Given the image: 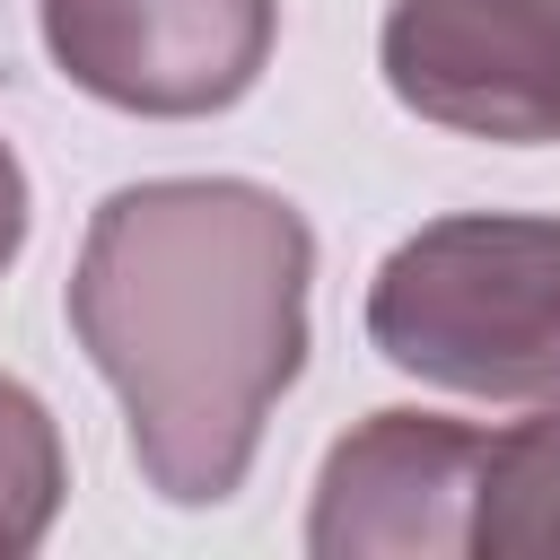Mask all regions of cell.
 <instances>
[{"label":"cell","mask_w":560,"mask_h":560,"mask_svg":"<svg viewBox=\"0 0 560 560\" xmlns=\"http://www.w3.org/2000/svg\"><path fill=\"white\" fill-rule=\"evenodd\" d=\"M306 219L245 175H158L96 201L70 332L122 402L131 455L158 499L219 508L271 402L306 368Z\"/></svg>","instance_id":"1"},{"label":"cell","mask_w":560,"mask_h":560,"mask_svg":"<svg viewBox=\"0 0 560 560\" xmlns=\"http://www.w3.org/2000/svg\"><path fill=\"white\" fill-rule=\"evenodd\" d=\"M368 341L446 394H560V219L464 210L429 219L368 280Z\"/></svg>","instance_id":"2"},{"label":"cell","mask_w":560,"mask_h":560,"mask_svg":"<svg viewBox=\"0 0 560 560\" xmlns=\"http://www.w3.org/2000/svg\"><path fill=\"white\" fill-rule=\"evenodd\" d=\"M280 35V0H44V44L96 105L192 122L236 105Z\"/></svg>","instance_id":"3"},{"label":"cell","mask_w":560,"mask_h":560,"mask_svg":"<svg viewBox=\"0 0 560 560\" xmlns=\"http://www.w3.org/2000/svg\"><path fill=\"white\" fill-rule=\"evenodd\" d=\"M385 88L464 140H560V0H394Z\"/></svg>","instance_id":"4"},{"label":"cell","mask_w":560,"mask_h":560,"mask_svg":"<svg viewBox=\"0 0 560 560\" xmlns=\"http://www.w3.org/2000/svg\"><path fill=\"white\" fill-rule=\"evenodd\" d=\"M481 429L438 411H376L359 420L315 481L306 551L315 560H464L472 551V481Z\"/></svg>","instance_id":"5"},{"label":"cell","mask_w":560,"mask_h":560,"mask_svg":"<svg viewBox=\"0 0 560 560\" xmlns=\"http://www.w3.org/2000/svg\"><path fill=\"white\" fill-rule=\"evenodd\" d=\"M472 551L481 560H560V411L516 420L481 446Z\"/></svg>","instance_id":"6"},{"label":"cell","mask_w":560,"mask_h":560,"mask_svg":"<svg viewBox=\"0 0 560 560\" xmlns=\"http://www.w3.org/2000/svg\"><path fill=\"white\" fill-rule=\"evenodd\" d=\"M61 490H70V464H61V429L52 411L0 376V560L35 551L61 516Z\"/></svg>","instance_id":"7"},{"label":"cell","mask_w":560,"mask_h":560,"mask_svg":"<svg viewBox=\"0 0 560 560\" xmlns=\"http://www.w3.org/2000/svg\"><path fill=\"white\" fill-rule=\"evenodd\" d=\"M18 245H26V166H18V149L0 140V271L18 262Z\"/></svg>","instance_id":"8"}]
</instances>
